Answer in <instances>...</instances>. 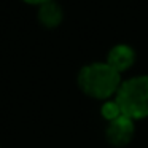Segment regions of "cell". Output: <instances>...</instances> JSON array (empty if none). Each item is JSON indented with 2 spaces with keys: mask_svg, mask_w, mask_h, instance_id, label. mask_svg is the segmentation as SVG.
Listing matches in <instances>:
<instances>
[{
  "mask_svg": "<svg viewBox=\"0 0 148 148\" xmlns=\"http://www.w3.org/2000/svg\"><path fill=\"white\" fill-rule=\"evenodd\" d=\"M100 115H102L103 119H107V123L113 121V119L119 118V116H123V112L121 108H119L118 102H116L115 99H110V100H105L103 102V105L100 107Z\"/></svg>",
  "mask_w": 148,
  "mask_h": 148,
  "instance_id": "cell-6",
  "label": "cell"
},
{
  "mask_svg": "<svg viewBox=\"0 0 148 148\" xmlns=\"http://www.w3.org/2000/svg\"><path fill=\"white\" fill-rule=\"evenodd\" d=\"M135 62V51L134 48H131L129 45H124V43H119V45H115L107 54V64L116 70L118 73H123V72L129 70V69L134 65Z\"/></svg>",
  "mask_w": 148,
  "mask_h": 148,
  "instance_id": "cell-4",
  "label": "cell"
},
{
  "mask_svg": "<svg viewBox=\"0 0 148 148\" xmlns=\"http://www.w3.org/2000/svg\"><path fill=\"white\" fill-rule=\"evenodd\" d=\"M134 132H135L134 119L123 115L119 118L113 119V121L107 123L105 138L110 145L121 148L131 143V140L134 138Z\"/></svg>",
  "mask_w": 148,
  "mask_h": 148,
  "instance_id": "cell-3",
  "label": "cell"
},
{
  "mask_svg": "<svg viewBox=\"0 0 148 148\" xmlns=\"http://www.w3.org/2000/svg\"><path fill=\"white\" fill-rule=\"evenodd\" d=\"M115 100L127 118L134 121L148 118V75H137L123 81Z\"/></svg>",
  "mask_w": 148,
  "mask_h": 148,
  "instance_id": "cell-2",
  "label": "cell"
},
{
  "mask_svg": "<svg viewBox=\"0 0 148 148\" xmlns=\"http://www.w3.org/2000/svg\"><path fill=\"white\" fill-rule=\"evenodd\" d=\"M121 73L113 70L107 62H92L81 67L78 86L86 96L97 100H110L121 88Z\"/></svg>",
  "mask_w": 148,
  "mask_h": 148,
  "instance_id": "cell-1",
  "label": "cell"
},
{
  "mask_svg": "<svg viewBox=\"0 0 148 148\" xmlns=\"http://www.w3.org/2000/svg\"><path fill=\"white\" fill-rule=\"evenodd\" d=\"M24 3L27 5H38V7H42L43 3H48V2H51V0H23Z\"/></svg>",
  "mask_w": 148,
  "mask_h": 148,
  "instance_id": "cell-7",
  "label": "cell"
},
{
  "mask_svg": "<svg viewBox=\"0 0 148 148\" xmlns=\"http://www.w3.org/2000/svg\"><path fill=\"white\" fill-rule=\"evenodd\" d=\"M62 18H64V11L61 5L56 3L54 0L38 7V21L46 29H56L62 23Z\"/></svg>",
  "mask_w": 148,
  "mask_h": 148,
  "instance_id": "cell-5",
  "label": "cell"
}]
</instances>
